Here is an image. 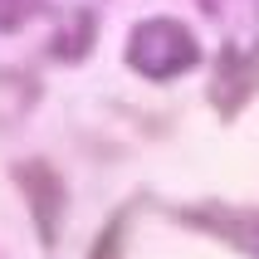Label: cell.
<instances>
[{"instance_id": "6da1fadb", "label": "cell", "mask_w": 259, "mask_h": 259, "mask_svg": "<svg viewBox=\"0 0 259 259\" xmlns=\"http://www.w3.org/2000/svg\"><path fill=\"white\" fill-rule=\"evenodd\" d=\"M132 64L142 73H152V78H166V73H181V69L196 64V44L171 20H147L132 34Z\"/></svg>"}, {"instance_id": "7a4b0ae2", "label": "cell", "mask_w": 259, "mask_h": 259, "mask_svg": "<svg viewBox=\"0 0 259 259\" xmlns=\"http://www.w3.org/2000/svg\"><path fill=\"white\" fill-rule=\"evenodd\" d=\"M88 259H122V220H113V225L98 235V249Z\"/></svg>"}]
</instances>
